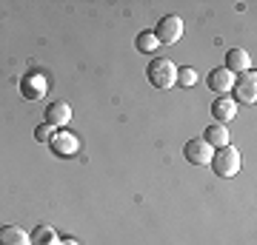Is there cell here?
<instances>
[{
  "label": "cell",
  "mask_w": 257,
  "mask_h": 245,
  "mask_svg": "<svg viewBox=\"0 0 257 245\" xmlns=\"http://www.w3.org/2000/svg\"><path fill=\"white\" fill-rule=\"evenodd\" d=\"M226 69L231 74H243L251 69V57H248L246 49H229L226 52Z\"/></svg>",
  "instance_id": "10"
},
{
  "label": "cell",
  "mask_w": 257,
  "mask_h": 245,
  "mask_svg": "<svg viewBox=\"0 0 257 245\" xmlns=\"http://www.w3.org/2000/svg\"><path fill=\"white\" fill-rule=\"evenodd\" d=\"M0 245H32V236L20 225H3L0 228Z\"/></svg>",
  "instance_id": "11"
},
{
  "label": "cell",
  "mask_w": 257,
  "mask_h": 245,
  "mask_svg": "<svg viewBox=\"0 0 257 245\" xmlns=\"http://www.w3.org/2000/svg\"><path fill=\"white\" fill-rule=\"evenodd\" d=\"M231 91H234V97H237L240 103H251L257 100V74L254 69H248V72L243 74H234V86H231Z\"/></svg>",
  "instance_id": "4"
},
{
  "label": "cell",
  "mask_w": 257,
  "mask_h": 245,
  "mask_svg": "<svg viewBox=\"0 0 257 245\" xmlns=\"http://www.w3.org/2000/svg\"><path fill=\"white\" fill-rule=\"evenodd\" d=\"M194 83H197V72H194V69H189V66H183V69H177V80H175V86L192 89Z\"/></svg>",
  "instance_id": "16"
},
{
  "label": "cell",
  "mask_w": 257,
  "mask_h": 245,
  "mask_svg": "<svg viewBox=\"0 0 257 245\" xmlns=\"http://www.w3.org/2000/svg\"><path fill=\"white\" fill-rule=\"evenodd\" d=\"M211 154H214V148H211L203 137H194V140H186L183 145V157L189 160L192 165H209Z\"/></svg>",
  "instance_id": "5"
},
{
  "label": "cell",
  "mask_w": 257,
  "mask_h": 245,
  "mask_svg": "<svg viewBox=\"0 0 257 245\" xmlns=\"http://www.w3.org/2000/svg\"><path fill=\"white\" fill-rule=\"evenodd\" d=\"M49 145H52V151L57 157H74L80 151V140L72 131H55V137L49 140Z\"/></svg>",
  "instance_id": "6"
},
{
  "label": "cell",
  "mask_w": 257,
  "mask_h": 245,
  "mask_svg": "<svg viewBox=\"0 0 257 245\" xmlns=\"http://www.w3.org/2000/svg\"><path fill=\"white\" fill-rule=\"evenodd\" d=\"M146 77L155 89H172L177 80V66L169 60V57H157L146 66Z\"/></svg>",
  "instance_id": "2"
},
{
  "label": "cell",
  "mask_w": 257,
  "mask_h": 245,
  "mask_svg": "<svg viewBox=\"0 0 257 245\" xmlns=\"http://www.w3.org/2000/svg\"><path fill=\"white\" fill-rule=\"evenodd\" d=\"M211 117H214V123H220V126H229V120L237 117V103L231 100L229 94L217 97V100L211 103Z\"/></svg>",
  "instance_id": "7"
},
{
  "label": "cell",
  "mask_w": 257,
  "mask_h": 245,
  "mask_svg": "<svg viewBox=\"0 0 257 245\" xmlns=\"http://www.w3.org/2000/svg\"><path fill=\"white\" fill-rule=\"evenodd\" d=\"M209 165H211V171L217 174V177L231 180V177H237L243 160H240V151L229 143V145H223V148H214V154H211Z\"/></svg>",
  "instance_id": "1"
},
{
  "label": "cell",
  "mask_w": 257,
  "mask_h": 245,
  "mask_svg": "<svg viewBox=\"0 0 257 245\" xmlns=\"http://www.w3.org/2000/svg\"><path fill=\"white\" fill-rule=\"evenodd\" d=\"M46 77H40V74H32V77H23V83H20V91L26 94L29 100H37V97H43L46 94Z\"/></svg>",
  "instance_id": "12"
},
{
  "label": "cell",
  "mask_w": 257,
  "mask_h": 245,
  "mask_svg": "<svg viewBox=\"0 0 257 245\" xmlns=\"http://www.w3.org/2000/svg\"><path fill=\"white\" fill-rule=\"evenodd\" d=\"M29 236H32V245H60L57 231L55 228H49V225H37Z\"/></svg>",
  "instance_id": "14"
},
{
  "label": "cell",
  "mask_w": 257,
  "mask_h": 245,
  "mask_svg": "<svg viewBox=\"0 0 257 245\" xmlns=\"http://www.w3.org/2000/svg\"><path fill=\"white\" fill-rule=\"evenodd\" d=\"M55 131H57L55 126H49V123H40V126L35 128V140H37V143H49V140L55 137Z\"/></svg>",
  "instance_id": "17"
},
{
  "label": "cell",
  "mask_w": 257,
  "mask_h": 245,
  "mask_svg": "<svg viewBox=\"0 0 257 245\" xmlns=\"http://www.w3.org/2000/svg\"><path fill=\"white\" fill-rule=\"evenodd\" d=\"M206 86H209L211 91H217V94H229L231 86H234V74L226 69V66H220V69H211L209 77H206Z\"/></svg>",
  "instance_id": "8"
},
{
  "label": "cell",
  "mask_w": 257,
  "mask_h": 245,
  "mask_svg": "<svg viewBox=\"0 0 257 245\" xmlns=\"http://www.w3.org/2000/svg\"><path fill=\"white\" fill-rule=\"evenodd\" d=\"M155 37L160 46H175L180 37H183V20L177 18V15H166V18H160V23H157L155 29Z\"/></svg>",
  "instance_id": "3"
},
{
  "label": "cell",
  "mask_w": 257,
  "mask_h": 245,
  "mask_svg": "<svg viewBox=\"0 0 257 245\" xmlns=\"http://www.w3.org/2000/svg\"><path fill=\"white\" fill-rule=\"evenodd\" d=\"M203 140H206L211 148H223V145H229V126L211 123V126H206V134H203Z\"/></svg>",
  "instance_id": "13"
},
{
  "label": "cell",
  "mask_w": 257,
  "mask_h": 245,
  "mask_svg": "<svg viewBox=\"0 0 257 245\" xmlns=\"http://www.w3.org/2000/svg\"><path fill=\"white\" fill-rule=\"evenodd\" d=\"M135 46H138V52H146V55H152L155 49H160V43H157L155 32H140L138 40H135Z\"/></svg>",
  "instance_id": "15"
},
{
  "label": "cell",
  "mask_w": 257,
  "mask_h": 245,
  "mask_svg": "<svg viewBox=\"0 0 257 245\" xmlns=\"http://www.w3.org/2000/svg\"><path fill=\"white\" fill-rule=\"evenodd\" d=\"M60 245H80V242H77V239H72V236H69V239H63V242H60Z\"/></svg>",
  "instance_id": "18"
},
{
  "label": "cell",
  "mask_w": 257,
  "mask_h": 245,
  "mask_svg": "<svg viewBox=\"0 0 257 245\" xmlns=\"http://www.w3.org/2000/svg\"><path fill=\"white\" fill-rule=\"evenodd\" d=\"M69 120H72V106L66 100H55L46 106V120L43 123H49L55 128H63V126H69Z\"/></svg>",
  "instance_id": "9"
}]
</instances>
